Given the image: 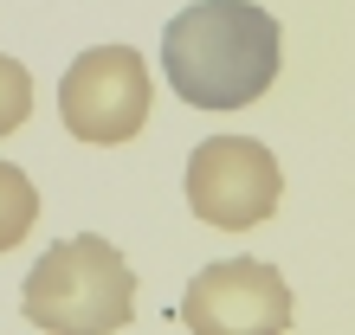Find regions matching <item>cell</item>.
<instances>
[{"instance_id":"5","label":"cell","mask_w":355,"mask_h":335,"mask_svg":"<svg viewBox=\"0 0 355 335\" xmlns=\"http://www.w3.org/2000/svg\"><path fill=\"white\" fill-rule=\"evenodd\" d=\"M187 335H291V284L265 258H220L181 290Z\"/></svg>"},{"instance_id":"6","label":"cell","mask_w":355,"mask_h":335,"mask_svg":"<svg viewBox=\"0 0 355 335\" xmlns=\"http://www.w3.org/2000/svg\"><path fill=\"white\" fill-rule=\"evenodd\" d=\"M39 219V187L19 174L13 161H0V251H13Z\"/></svg>"},{"instance_id":"7","label":"cell","mask_w":355,"mask_h":335,"mask_svg":"<svg viewBox=\"0 0 355 335\" xmlns=\"http://www.w3.org/2000/svg\"><path fill=\"white\" fill-rule=\"evenodd\" d=\"M26 116H33V71L0 52V136H13Z\"/></svg>"},{"instance_id":"3","label":"cell","mask_w":355,"mask_h":335,"mask_svg":"<svg viewBox=\"0 0 355 335\" xmlns=\"http://www.w3.org/2000/svg\"><path fill=\"white\" fill-rule=\"evenodd\" d=\"M284 168L259 136H207L187 155V213L220 233H252L278 213Z\"/></svg>"},{"instance_id":"1","label":"cell","mask_w":355,"mask_h":335,"mask_svg":"<svg viewBox=\"0 0 355 335\" xmlns=\"http://www.w3.org/2000/svg\"><path fill=\"white\" fill-rule=\"evenodd\" d=\"M278 19L259 0H194L162 26L168 91L194 110H245L278 84Z\"/></svg>"},{"instance_id":"2","label":"cell","mask_w":355,"mask_h":335,"mask_svg":"<svg viewBox=\"0 0 355 335\" xmlns=\"http://www.w3.org/2000/svg\"><path fill=\"white\" fill-rule=\"evenodd\" d=\"M19 309L39 335H116L136 316V271L97 233L58 239L26 271Z\"/></svg>"},{"instance_id":"4","label":"cell","mask_w":355,"mask_h":335,"mask_svg":"<svg viewBox=\"0 0 355 335\" xmlns=\"http://www.w3.org/2000/svg\"><path fill=\"white\" fill-rule=\"evenodd\" d=\"M149 97L155 84L136 46H91L71 58L65 84H58V123L91 149H116L149 123Z\"/></svg>"}]
</instances>
